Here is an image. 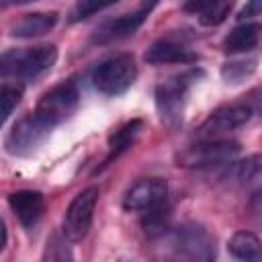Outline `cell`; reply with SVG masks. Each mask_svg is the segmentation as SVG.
I'll return each instance as SVG.
<instances>
[{
  "label": "cell",
  "mask_w": 262,
  "mask_h": 262,
  "mask_svg": "<svg viewBox=\"0 0 262 262\" xmlns=\"http://www.w3.org/2000/svg\"><path fill=\"white\" fill-rule=\"evenodd\" d=\"M135 78H137V66L133 55L117 53L94 66L90 82L96 92L104 96H119L131 88Z\"/></svg>",
  "instance_id": "obj_3"
},
{
  "label": "cell",
  "mask_w": 262,
  "mask_h": 262,
  "mask_svg": "<svg viewBox=\"0 0 262 262\" xmlns=\"http://www.w3.org/2000/svg\"><path fill=\"white\" fill-rule=\"evenodd\" d=\"M12 2H31V0H12Z\"/></svg>",
  "instance_id": "obj_28"
},
{
  "label": "cell",
  "mask_w": 262,
  "mask_h": 262,
  "mask_svg": "<svg viewBox=\"0 0 262 262\" xmlns=\"http://www.w3.org/2000/svg\"><path fill=\"white\" fill-rule=\"evenodd\" d=\"M239 143L231 139H203L194 145H188L182 149L176 158L178 166L184 168H211L233 162V158L239 154Z\"/></svg>",
  "instance_id": "obj_4"
},
{
  "label": "cell",
  "mask_w": 262,
  "mask_h": 262,
  "mask_svg": "<svg viewBox=\"0 0 262 262\" xmlns=\"http://www.w3.org/2000/svg\"><path fill=\"white\" fill-rule=\"evenodd\" d=\"M143 129V121L141 119H133L129 123H125L123 127H119L111 137H108V149H111V158H117L119 154H123L127 147H131V143L137 139V135Z\"/></svg>",
  "instance_id": "obj_17"
},
{
  "label": "cell",
  "mask_w": 262,
  "mask_h": 262,
  "mask_svg": "<svg viewBox=\"0 0 262 262\" xmlns=\"http://www.w3.org/2000/svg\"><path fill=\"white\" fill-rule=\"evenodd\" d=\"M78 102H80L78 86H76V82L68 80V82H61V84L49 88L39 98L33 113L55 129L59 123H63L66 119H70L74 115V111L78 108Z\"/></svg>",
  "instance_id": "obj_5"
},
{
  "label": "cell",
  "mask_w": 262,
  "mask_h": 262,
  "mask_svg": "<svg viewBox=\"0 0 262 262\" xmlns=\"http://www.w3.org/2000/svg\"><path fill=\"white\" fill-rule=\"evenodd\" d=\"M201 72L199 70H188L182 74H176L156 88V108L160 113V119L168 127H178L184 117V106H186V96L190 86L199 80Z\"/></svg>",
  "instance_id": "obj_2"
},
{
  "label": "cell",
  "mask_w": 262,
  "mask_h": 262,
  "mask_svg": "<svg viewBox=\"0 0 262 262\" xmlns=\"http://www.w3.org/2000/svg\"><path fill=\"white\" fill-rule=\"evenodd\" d=\"M57 59L55 45H37L25 49H8L0 53V78L35 80L49 72Z\"/></svg>",
  "instance_id": "obj_1"
},
{
  "label": "cell",
  "mask_w": 262,
  "mask_h": 262,
  "mask_svg": "<svg viewBox=\"0 0 262 262\" xmlns=\"http://www.w3.org/2000/svg\"><path fill=\"white\" fill-rule=\"evenodd\" d=\"M8 2H12V0H0V8H2V6H6Z\"/></svg>",
  "instance_id": "obj_27"
},
{
  "label": "cell",
  "mask_w": 262,
  "mask_h": 262,
  "mask_svg": "<svg viewBox=\"0 0 262 262\" xmlns=\"http://www.w3.org/2000/svg\"><path fill=\"white\" fill-rule=\"evenodd\" d=\"M221 0H184V10L186 12H205V10H209L211 6H215V4H219Z\"/></svg>",
  "instance_id": "obj_24"
},
{
  "label": "cell",
  "mask_w": 262,
  "mask_h": 262,
  "mask_svg": "<svg viewBox=\"0 0 262 262\" xmlns=\"http://www.w3.org/2000/svg\"><path fill=\"white\" fill-rule=\"evenodd\" d=\"M227 250L233 258L246 260V262H258L262 252H260V239L252 231H235L231 239L227 242Z\"/></svg>",
  "instance_id": "obj_16"
},
{
  "label": "cell",
  "mask_w": 262,
  "mask_h": 262,
  "mask_svg": "<svg viewBox=\"0 0 262 262\" xmlns=\"http://www.w3.org/2000/svg\"><path fill=\"white\" fill-rule=\"evenodd\" d=\"M53 131L51 125H47L43 119H39L35 113L18 119L14 123V127L10 129L8 137H6V151L12 156H31L35 154L45 139L49 137V133Z\"/></svg>",
  "instance_id": "obj_6"
},
{
  "label": "cell",
  "mask_w": 262,
  "mask_h": 262,
  "mask_svg": "<svg viewBox=\"0 0 262 262\" xmlns=\"http://www.w3.org/2000/svg\"><path fill=\"white\" fill-rule=\"evenodd\" d=\"M172 246L178 254L190 260H213L215 258V239L199 223H184L174 229Z\"/></svg>",
  "instance_id": "obj_8"
},
{
  "label": "cell",
  "mask_w": 262,
  "mask_h": 262,
  "mask_svg": "<svg viewBox=\"0 0 262 262\" xmlns=\"http://www.w3.org/2000/svg\"><path fill=\"white\" fill-rule=\"evenodd\" d=\"M258 41H260V25L258 23H242L223 39V51L225 53L250 51V49L258 47Z\"/></svg>",
  "instance_id": "obj_15"
},
{
  "label": "cell",
  "mask_w": 262,
  "mask_h": 262,
  "mask_svg": "<svg viewBox=\"0 0 262 262\" xmlns=\"http://www.w3.org/2000/svg\"><path fill=\"white\" fill-rule=\"evenodd\" d=\"M23 96V88L16 84H0V127L12 113V108L18 104Z\"/></svg>",
  "instance_id": "obj_21"
},
{
  "label": "cell",
  "mask_w": 262,
  "mask_h": 262,
  "mask_svg": "<svg viewBox=\"0 0 262 262\" xmlns=\"http://www.w3.org/2000/svg\"><path fill=\"white\" fill-rule=\"evenodd\" d=\"M225 178L231 180L233 184H250V182L258 180L260 178V156H250L242 162L231 164Z\"/></svg>",
  "instance_id": "obj_18"
},
{
  "label": "cell",
  "mask_w": 262,
  "mask_h": 262,
  "mask_svg": "<svg viewBox=\"0 0 262 262\" xmlns=\"http://www.w3.org/2000/svg\"><path fill=\"white\" fill-rule=\"evenodd\" d=\"M115 2H119V0H76V4L72 8V20L74 23L84 20V18H88V16L108 8V6H113Z\"/></svg>",
  "instance_id": "obj_22"
},
{
  "label": "cell",
  "mask_w": 262,
  "mask_h": 262,
  "mask_svg": "<svg viewBox=\"0 0 262 262\" xmlns=\"http://www.w3.org/2000/svg\"><path fill=\"white\" fill-rule=\"evenodd\" d=\"M256 72V59H242V61H229L221 68V76L229 84H239L246 78H250Z\"/></svg>",
  "instance_id": "obj_20"
},
{
  "label": "cell",
  "mask_w": 262,
  "mask_h": 262,
  "mask_svg": "<svg viewBox=\"0 0 262 262\" xmlns=\"http://www.w3.org/2000/svg\"><path fill=\"white\" fill-rule=\"evenodd\" d=\"M250 117H252V108L246 102H233V104L219 106L199 127V137L201 139H217V137L246 125L250 121Z\"/></svg>",
  "instance_id": "obj_9"
},
{
  "label": "cell",
  "mask_w": 262,
  "mask_h": 262,
  "mask_svg": "<svg viewBox=\"0 0 262 262\" xmlns=\"http://www.w3.org/2000/svg\"><path fill=\"white\" fill-rule=\"evenodd\" d=\"M229 10H231V0H221L219 4H215L209 10L201 12V23L207 25V27L219 25L221 20H225V16L229 14Z\"/></svg>",
  "instance_id": "obj_23"
},
{
  "label": "cell",
  "mask_w": 262,
  "mask_h": 262,
  "mask_svg": "<svg viewBox=\"0 0 262 262\" xmlns=\"http://www.w3.org/2000/svg\"><path fill=\"white\" fill-rule=\"evenodd\" d=\"M260 12H262V4H260V0H248V4L244 6V10L239 12V20L244 23L246 18H256V16H260Z\"/></svg>",
  "instance_id": "obj_25"
},
{
  "label": "cell",
  "mask_w": 262,
  "mask_h": 262,
  "mask_svg": "<svg viewBox=\"0 0 262 262\" xmlns=\"http://www.w3.org/2000/svg\"><path fill=\"white\" fill-rule=\"evenodd\" d=\"M57 23L55 12H31L25 14L20 20H16L10 27V35L18 39H31V37H41L49 33Z\"/></svg>",
  "instance_id": "obj_14"
},
{
  "label": "cell",
  "mask_w": 262,
  "mask_h": 262,
  "mask_svg": "<svg viewBox=\"0 0 262 262\" xmlns=\"http://www.w3.org/2000/svg\"><path fill=\"white\" fill-rule=\"evenodd\" d=\"M8 205L23 227H33L45 211V199L37 190H16L8 196Z\"/></svg>",
  "instance_id": "obj_12"
},
{
  "label": "cell",
  "mask_w": 262,
  "mask_h": 262,
  "mask_svg": "<svg viewBox=\"0 0 262 262\" xmlns=\"http://www.w3.org/2000/svg\"><path fill=\"white\" fill-rule=\"evenodd\" d=\"M6 239H8V233H6V225H4V221L0 219V252L4 250V246H6Z\"/></svg>",
  "instance_id": "obj_26"
},
{
  "label": "cell",
  "mask_w": 262,
  "mask_h": 262,
  "mask_svg": "<svg viewBox=\"0 0 262 262\" xmlns=\"http://www.w3.org/2000/svg\"><path fill=\"white\" fill-rule=\"evenodd\" d=\"M160 0H141V4L133 12L123 14L119 18L108 20L102 27H98L94 37H92V41L98 43V45H106V43H113V41H119V39H125V37L133 35L145 23V18L149 16V12L154 10V6Z\"/></svg>",
  "instance_id": "obj_10"
},
{
  "label": "cell",
  "mask_w": 262,
  "mask_h": 262,
  "mask_svg": "<svg viewBox=\"0 0 262 262\" xmlns=\"http://www.w3.org/2000/svg\"><path fill=\"white\" fill-rule=\"evenodd\" d=\"M168 199V182L164 178H143L127 188L123 196V209L133 213H145L164 205Z\"/></svg>",
  "instance_id": "obj_11"
},
{
  "label": "cell",
  "mask_w": 262,
  "mask_h": 262,
  "mask_svg": "<svg viewBox=\"0 0 262 262\" xmlns=\"http://www.w3.org/2000/svg\"><path fill=\"white\" fill-rule=\"evenodd\" d=\"M96 203H98L96 186H88L72 199V203L66 209L63 223H61V231L68 242H80L82 237H86V233L92 225Z\"/></svg>",
  "instance_id": "obj_7"
},
{
  "label": "cell",
  "mask_w": 262,
  "mask_h": 262,
  "mask_svg": "<svg viewBox=\"0 0 262 262\" xmlns=\"http://www.w3.org/2000/svg\"><path fill=\"white\" fill-rule=\"evenodd\" d=\"M143 59L151 66H162V63H194L199 55L190 51L188 47L174 43L170 39H160L151 43L143 55Z\"/></svg>",
  "instance_id": "obj_13"
},
{
  "label": "cell",
  "mask_w": 262,
  "mask_h": 262,
  "mask_svg": "<svg viewBox=\"0 0 262 262\" xmlns=\"http://www.w3.org/2000/svg\"><path fill=\"white\" fill-rule=\"evenodd\" d=\"M168 223H170V211H168V207L164 203V205H160L156 209L145 211V217L141 221V227H143V231L149 237H156V235H162L168 229Z\"/></svg>",
  "instance_id": "obj_19"
}]
</instances>
